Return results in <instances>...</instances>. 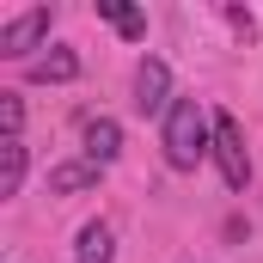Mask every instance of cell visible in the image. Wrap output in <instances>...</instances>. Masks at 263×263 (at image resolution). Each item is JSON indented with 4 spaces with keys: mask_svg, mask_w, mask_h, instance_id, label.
<instances>
[{
    "mask_svg": "<svg viewBox=\"0 0 263 263\" xmlns=\"http://www.w3.org/2000/svg\"><path fill=\"white\" fill-rule=\"evenodd\" d=\"M0 129H6V141H18V129H25V104H18V92H0Z\"/></svg>",
    "mask_w": 263,
    "mask_h": 263,
    "instance_id": "8fae6325",
    "label": "cell"
},
{
    "mask_svg": "<svg viewBox=\"0 0 263 263\" xmlns=\"http://www.w3.org/2000/svg\"><path fill=\"white\" fill-rule=\"evenodd\" d=\"M25 190V141H0V196Z\"/></svg>",
    "mask_w": 263,
    "mask_h": 263,
    "instance_id": "30bf717a",
    "label": "cell"
},
{
    "mask_svg": "<svg viewBox=\"0 0 263 263\" xmlns=\"http://www.w3.org/2000/svg\"><path fill=\"white\" fill-rule=\"evenodd\" d=\"M73 263H117V233L104 220H86L73 233Z\"/></svg>",
    "mask_w": 263,
    "mask_h": 263,
    "instance_id": "8992f818",
    "label": "cell"
},
{
    "mask_svg": "<svg viewBox=\"0 0 263 263\" xmlns=\"http://www.w3.org/2000/svg\"><path fill=\"white\" fill-rule=\"evenodd\" d=\"M214 165H220L227 190H245V184H251V159H245V129H239V117H227V110H214Z\"/></svg>",
    "mask_w": 263,
    "mask_h": 263,
    "instance_id": "7a4b0ae2",
    "label": "cell"
},
{
    "mask_svg": "<svg viewBox=\"0 0 263 263\" xmlns=\"http://www.w3.org/2000/svg\"><path fill=\"white\" fill-rule=\"evenodd\" d=\"M159 147H165V165L172 172H196L202 153H214V117H202L196 98H178L159 123Z\"/></svg>",
    "mask_w": 263,
    "mask_h": 263,
    "instance_id": "6da1fadb",
    "label": "cell"
},
{
    "mask_svg": "<svg viewBox=\"0 0 263 263\" xmlns=\"http://www.w3.org/2000/svg\"><path fill=\"white\" fill-rule=\"evenodd\" d=\"M172 104H178V98H172V67L147 55V62L135 67V110H141V117H159V123H165V110H172Z\"/></svg>",
    "mask_w": 263,
    "mask_h": 263,
    "instance_id": "277c9868",
    "label": "cell"
},
{
    "mask_svg": "<svg viewBox=\"0 0 263 263\" xmlns=\"http://www.w3.org/2000/svg\"><path fill=\"white\" fill-rule=\"evenodd\" d=\"M117 153H123V123L117 117H92L86 123V159L92 165H110Z\"/></svg>",
    "mask_w": 263,
    "mask_h": 263,
    "instance_id": "52a82bcc",
    "label": "cell"
},
{
    "mask_svg": "<svg viewBox=\"0 0 263 263\" xmlns=\"http://www.w3.org/2000/svg\"><path fill=\"white\" fill-rule=\"evenodd\" d=\"M98 18H104L117 37H129V43H141V37H147V18L135 12L129 0H98Z\"/></svg>",
    "mask_w": 263,
    "mask_h": 263,
    "instance_id": "9c48e42d",
    "label": "cell"
},
{
    "mask_svg": "<svg viewBox=\"0 0 263 263\" xmlns=\"http://www.w3.org/2000/svg\"><path fill=\"white\" fill-rule=\"evenodd\" d=\"M49 25H55V12H49V6H31V12H18V18L0 31V55H6V62H37L31 49L49 37Z\"/></svg>",
    "mask_w": 263,
    "mask_h": 263,
    "instance_id": "3957f363",
    "label": "cell"
},
{
    "mask_svg": "<svg viewBox=\"0 0 263 263\" xmlns=\"http://www.w3.org/2000/svg\"><path fill=\"white\" fill-rule=\"evenodd\" d=\"M25 80H37V86H67V80H80V55L55 43L49 55H37V62H25Z\"/></svg>",
    "mask_w": 263,
    "mask_h": 263,
    "instance_id": "5b68a950",
    "label": "cell"
},
{
    "mask_svg": "<svg viewBox=\"0 0 263 263\" xmlns=\"http://www.w3.org/2000/svg\"><path fill=\"white\" fill-rule=\"evenodd\" d=\"M98 172H104V165H92V159H62V165L49 172V196H80V190H92Z\"/></svg>",
    "mask_w": 263,
    "mask_h": 263,
    "instance_id": "ba28073f",
    "label": "cell"
}]
</instances>
